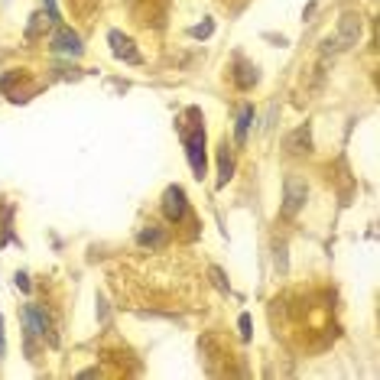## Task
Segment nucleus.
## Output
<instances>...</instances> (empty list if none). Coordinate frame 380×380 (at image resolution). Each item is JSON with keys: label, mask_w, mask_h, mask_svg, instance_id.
<instances>
[{"label": "nucleus", "mask_w": 380, "mask_h": 380, "mask_svg": "<svg viewBox=\"0 0 380 380\" xmlns=\"http://www.w3.org/2000/svg\"><path fill=\"white\" fill-rule=\"evenodd\" d=\"M186 211H189V202H186L182 186H169L166 192H163V215H166V221L179 224V221L186 218Z\"/></svg>", "instance_id": "6"}, {"label": "nucleus", "mask_w": 380, "mask_h": 380, "mask_svg": "<svg viewBox=\"0 0 380 380\" xmlns=\"http://www.w3.org/2000/svg\"><path fill=\"white\" fill-rule=\"evenodd\" d=\"M108 42H110V52H114V59L127 62V65H140V62H144V56H140V52H137V46H134V39H130V36H124L120 30H110V33H108Z\"/></svg>", "instance_id": "4"}, {"label": "nucleus", "mask_w": 380, "mask_h": 380, "mask_svg": "<svg viewBox=\"0 0 380 380\" xmlns=\"http://www.w3.org/2000/svg\"><path fill=\"white\" fill-rule=\"evenodd\" d=\"M305 198H309V186H305V179L286 176V182H283V218H296V215L303 211Z\"/></svg>", "instance_id": "3"}, {"label": "nucleus", "mask_w": 380, "mask_h": 380, "mask_svg": "<svg viewBox=\"0 0 380 380\" xmlns=\"http://www.w3.org/2000/svg\"><path fill=\"white\" fill-rule=\"evenodd\" d=\"M231 172H234V156H231L228 144H224V146H221V150H218V189H224V186H228Z\"/></svg>", "instance_id": "9"}, {"label": "nucleus", "mask_w": 380, "mask_h": 380, "mask_svg": "<svg viewBox=\"0 0 380 380\" xmlns=\"http://www.w3.org/2000/svg\"><path fill=\"white\" fill-rule=\"evenodd\" d=\"M211 279H215V286L221 289V293H231V286H228V279H224V273L218 270V267H211Z\"/></svg>", "instance_id": "14"}, {"label": "nucleus", "mask_w": 380, "mask_h": 380, "mask_svg": "<svg viewBox=\"0 0 380 380\" xmlns=\"http://www.w3.org/2000/svg\"><path fill=\"white\" fill-rule=\"evenodd\" d=\"M357 39H361V20H357L355 13H345V17L338 20V33L322 42V52H325V56H329V52H345V49H351V46H357Z\"/></svg>", "instance_id": "1"}, {"label": "nucleus", "mask_w": 380, "mask_h": 380, "mask_svg": "<svg viewBox=\"0 0 380 380\" xmlns=\"http://www.w3.org/2000/svg\"><path fill=\"white\" fill-rule=\"evenodd\" d=\"M49 49L56 52V56H68V59H78V56L84 52V46H82V36L62 26V30H56V36L49 39Z\"/></svg>", "instance_id": "5"}, {"label": "nucleus", "mask_w": 380, "mask_h": 380, "mask_svg": "<svg viewBox=\"0 0 380 380\" xmlns=\"http://www.w3.org/2000/svg\"><path fill=\"white\" fill-rule=\"evenodd\" d=\"M17 289L30 293V277H26V273H17Z\"/></svg>", "instance_id": "17"}, {"label": "nucleus", "mask_w": 380, "mask_h": 380, "mask_svg": "<svg viewBox=\"0 0 380 380\" xmlns=\"http://www.w3.org/2000/svg\"><path fill=\"white\" fill-rule=\"evenodd\" d=\"M182 146H186L189 166H192L195 179H205L208 172V160H205V130L202 124H195L192 130H182Z\"/></svg>", "instance_id": "2"}, {"label": "nucleus", "mask_w": 380, "mask_h": 380, "mask_svg": "<svg viewBox=\"0 0 380 380\" xmlns=\"http://www.w3.org/2000/svg\"><path fill=\"white\" fill-rule=\"evenodd\" d=\"M7 355V341H4V315H0V357Z\"/></svg>", "instance_id": "18"}, {"label": "nucleus", "mask_w": 380, "mask_h": 380, "mask_svg": "<svg viewBox=\"0 0 380 380\" xmlns=\"http://www.w3.org/2000/svg\"><path fill=\"white\" fill-rule=\"evenodd\" d=\"M49 23H52V20H46L42 13H33V17H30V26H26V39H36V36H39Z\"/></svg>", "instance_id": "12"}, {"label": "nucleus", "mask_w": 380, "mask_h": 380, "mask_svg": "<svg viewBox=\"0 0 380 380\" xmlns=\"http://www.w3.org/2000/svg\"><path fill=\"white\" fill-rule=\"evenodd\" d=\"M137 241H140L144 247H156V251H160V247H166L169 234L163 228H156V224H146V228L137 234Z\"/></svg>", "instance_id": "8"}, {"label": "nucleus", "mask_w": 380, "mask_h": 380, "mask_svg": "<svg viewBox=\"0 0 380 380\" xmlns=\"http://www.w3.org/2000/svg\"><path fill=\"white\" fill-rule=\"evenodd\" d=\"M257 78H260V75H257V65H251V62H244V59L237 62V72H234L237 88H244V91H247V88L257 84Z\"/></svg>", "instance_id": "10"}, {"label": "nucleus", "mask_w": 380, "mask_h": 380, "mask_svg": "<svg viewBox=\"0 0 380 380\" xmlns=\"http://www.w3.org/2000/svg\"><path fill=\"white\" fill-rule=\"evenodd\" d=\"M211 33H215V23H211V20H205L202 26H192V30H189V36H195V39H208Z\"/></svg>", "instance_id": "13"}, {"label": "nucleus", "mask_w": 380, "mask_h": 380, "mask_svg": "<svg viewBox=\"0 0 380 380\" xmlns=\"http://www.w3.org/2000/svg\"><path fill=\"white\" fill-rule=\"evenodd\" d=\"M286 150L293 153V156H303V153H312V127H309V124L296 127L293 134L286 137Z\"/></svg>", "instance_id": "7"}, {"label": "nucleus", "mask_w": 380, "mask_h": 380, "mask_svg": "<svg viewBox=\"0 0 380 380\" xmlns=\"http://www.w3.org/2000/svg\"><path fill=\"white\" fill-rule=\"evenodd\" d=\"M257 120V114H253V108L247 104L244 110H241V118H237V127H234V137H237V144H244L247 134H251V124Z\"/></svg>", "instance_id": "11"}, {"label": "nucleus", "mask_w": 380, "mask_h": 380, "mask_svg": "<svg viewBox=\"0 0 380 380\" xmlns=\"http://www.w3.org/2000/svg\"><path fill=\"white\" fill-rule=\"evenodd\" d=\"M237 329H241V338H244V341L251 338V315H247V312L237 319Z\"/></svg>", "instance_id": "15"}, {"label": "nucleus", "mask_w": 380, "mask_h": 380, "mask_svg": "<svg viewBox=\"0 0 380 380\" xmlns=\"http://www.w3.org/2000/svg\"><path fill=\"white\" fill-rule=\"evenodd\" d=\"M46 10H49V20H52V23H59V7H56V0H46Z\"/></svg>", "instance_id": "16"}]
</instances>
